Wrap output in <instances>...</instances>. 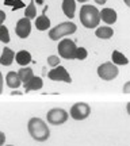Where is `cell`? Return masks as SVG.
Segmentation results:
<instances>
[{
  "instance_id": "1",
  "label": "cell",
  "mask_w": 130,
  "mask_h": 146,
  "mask_svg": "<svg viewBox=\"0 0 130 146\" xmlns=\"http://www.w3.org/2000/svg\"><path fill=\"white\" fill-rule=\"evenodd\" d=\"M27 131L34 141L37 142H45L50 137L49 126L45 120H42L38 116H33L27 122Z\"/></svg>"
},
{
  "instance_id": "2",
  "label": "cell",
  "mask_w": 130,
  "mask_h": 146,
  "mask_svg": "<svg viewBox=\"0 0 130 146\" xmlns=\"http://www.w3.org/2000/svg\"><path fill=\"white\" fill-rule=\"evenodd\" d=\"M80 22L85 29H96L100 23L99 10L95 5L83 4L80 8Z\"/></svg>"
},
{
  "instance_id": "3",
  "label": "cell",
  "mask_w": 130,
  "mask_h": 146,
  "mask_svg": "<svg viewBox=\"0 0 130 146\" xmlns=\"http://www.w3.org/2000/svg\"><path fill=\"white\" fill-rule=\"evenodd\" d=\"M77 30V27L75 23L72 22H63L57 26H54L53 29L49 30V38L52 41H60L61 38L67 35H71V34H75Z\"/></svg>"
},
{
  "instance_id": "4",
  "label": "cell",
  "mask_w": 130,
  "mask_h": 146,
  "mask_svg": "<svg viewBox=\"0 0 130 146\" xmlns=\"http://www.w3.org/2000/svg\"><path fill=\"white\" fill-rule=\"evenodd\" d=\"M89 115H91V106L88 103H84V102L75 103L69 110V116L75 120H84Z\"/></svg>"
},
{
  "instance_id": "5",
  "label": "cell",
  "mask_w": 130,
  "mask_h": 146,
  "mask_svg": "<svg viewBox=\"0 0 130 146\" xmlns=\"http://www.w3.org/2000/svg\"><path fill=\"white\" fill-rule=\"evenodd\" d=\"M98 76L104 81H113L114 78H117L118 73H119V69L117 65H114L113 62H103L102 65L98 66Z\"/></svg>"
},
{
  "instance_id": "6",
  "label": "cell",
  "mask_w": 130,
  "mask_h": 146,
  "mask_svg": "<svg viewBox=\"0 0 130 146\" xmlns=\"http://www.w3.org/2000/svg\"><path fill=\"white\" fill-rule=\"evenodd\" d=\"M69 114L64 108H52L47 111L46 114V120L49 125L52 126H61L64 123H67Z\"/></svg>"
},
{
  "instance_id": "7",
  "label": "cell",
  "mask_w": 130,
  "mask_h": 146,
  "mask_svg": "<svg viewBox=\"0 0 130 146\" xmlns=\"http://www.w3.org/2000/svg\"><path fill=\"white\" fill-rule=\"evenodd\" d=\"M58 54L65 60H75V52H76V43L69 39V38H64L60 41L57 46Z\"/></svg>"
},
{
  "instance_id": "8",
  "label": "cell",
  "mask_w": 130,
  "mask_h": 146,
  "mask_svg": "<svg viewBox=\"0 0 130 146\" xmlns=\"http://www.w3.org/2000/svg\"><path fill=\"white\" fill-rule=\"evenodd\" d=\"M47 77L50 78L52 81H63V83H67V84L72 83V77H71L69 72L64 66H61V65H57L52 70H49L47 72Z\"/></svg>"
},
{
  "instance_id": "9",
  "label": "cell",
  "mask_w": 130,
  "mask_h": 146,
  "mask_svg": "<svg viewBox=\"0 0 130 146\" xmlns=\"http://www.w3.org/2000/svg\"><path fill=\"white\" fill-rule=\"evenodd\" d=\"M15 33L19 38L26 39L27 36L30 35V33H31V21L27 19V18H22V19H19V21L16 22Z\"/></svg>"
},
{
  "instance_id": "10",
  "label": "cell",
  "mask_w": 130,
  "mask_h": 146,
  "mask_svg": "<svg viewBox=\"0 0 130 146\" xmlns=\"http://www.w3.org/2000/svg\"><path fill=\"white\" fill-rule=\"evenodd\" d=\"M43 87V80L38 76H33L29 81L23 83V88H25V92H31V91H39V89Z\"/></svg>"
},
{
  "instance_id": "11",
  "label": "cell",
  "mask_w": 130,
  "mask_h": 146,
  "mask_svg": "<svg viewBox=\"0 0 130 146\" xmlns=\"http://www.w3.org/2000/svg\"><path fill=\"white\" fill-rule=\"evenodd\" d=\"M99 15H100V21L107 23V26L117 22V12L114 8H103L102 11H99Z\"/></svg>"
},
{
  "instance_id": "12",
  "label": "cell",
  "mask_w": 130,
  "mask_h": 146,
  "mask_svg": "<svg viewBox=\"0 0 130 146\" xmlns=\"http://www.w3.org/2000/svg\"><path fill=\"white\" fill-rule=\"evenodd\" d=\"M61 8H63V12L65 14L67 18L73 19L75 15H76L75 14L76 12V0H63Z\"/></svg>"
},
{
  "instance_id": "13",
  "label": "cell",
  "mask_w": 130,
  "mask_h": 146,
  "mask_svg": "<svg viewBox=\"0 0 130 146\" xmlns=\"http://www.w3.org/2000/svg\"><path fill=\"white\" fill-rule=\"evenodd\" d=\"M14 60H15V52L10 49V47L5 46L3 49V53H1V56H0V64L3 65V66H8L14 62Z\"/></svg>"
},
{
  "instance_id": "14",
  "label": "cell",
  "mask_w": 130,
  "mask_h": 146,
  "mask_svg": "<svg viewBox=\"0 0 130 146\" xmlns=\"http://www.w3.org/2000/svg\"><path fill=\"white\" fill-rule=\"evenodd\" d=\"M5 83H7V85L10 87V88L12 89H16L21 87V78H19V76H18V72H8L7 73V76H5Z\"/></svg>"
},
{
  "instance_id": "15",
  "label": "cell",
  "mask_w": 130,
  "mask_h": 146,
  "mask_svg": "<svg viewBox=\"0 0 130 146\" xmlns=\"http://www.w3.org/2000/svg\"><path fill=\"white\" fill-rule=\"evenodd\" d=\"M95 35L100 39H110L114 35V30L110 26H100L95 29Z\"/></svg>"
},
{
  "instance_id": "16",
  "label": "cell",
  "mask_w": 130,
  "mask_h": 146,
  "mask_svg": "<svg viewBox=\"0 0 130 146\" xmlns=\"http://www.w3.org/2000/svg\"><path fill=\"white\" fill-rule=\"evenodd\" d=\"M15 60L21 66H26L31 62V54L27 50H21V52L15 53Z\"/></svg>"
},
{
  "instance_id": "17",
  "label": "cell",
  "mask_w": 130,
  "mask_h": 146,
  "mask_svg": "<svg viewBox=\"0 0 130 146\" xmlns=\"http://www.w3.org/2000/svg\"><path fill=\"white\" fill-rule=\"evenodd\" d=\"M111 62L117 65V66H121V65H127L129 64V60L123 53H121L119 50H114L113 54H111Z\"/></svg>"
},
{
  "instance_id": "18",
  "label": "cell",
  "mask_w": 130,
  "mask_h": 146,
  "mask_svg": "<svg viewBox=\"0 0 130 146\" xmlns=\"http://www.w3.org/2000/svg\"><path fill=\"white\" fill-rule=\"evenodd\" d=\"M35 27H37V30H39V31L49 30V29H50V19H49L45 14H42L41 16H37L35 18Z\"/></svg>"
},
{
  "instance_id": "19",
  "label": "cell",
  "mask_w": 130,
  "mask_h": 146,
  "mask_svg": "<svg viewBox=\"0 0 130 146\" xmlns=\"http://www.w3.org/2000/svg\"><path fill=\"white\" fill-rule=\"evenodd\" d=\"M18 76H19L22 83H26V81H29V80L34 76V72H33L31 68L25 66V68H21L19 70H18Z\"/></svg>"
},
{
  "instance_id": "20",
  "label": "cell",
  "mask_w": 130,
  "mask_h": 146,
  "mask_svg": "<svg viewBox=\"0 0 130 146\" xmlns=\"http://www.w3.org/2000/svg\"><path fill=\"white\" fill-rule=\"evenodd\" d=\"M25 18H27V19H34V18H37V8H35V3L31 0V3L26 7V10H25Z\"/></svg>"
},
{
  "instance_id": "21",
  "label": "cell",
  "mask_w": 130,
  "mask_h": 146,
  "mask_svg": "<svg viewBox=\"0 0 130 146\" xmlns=\"http://www.w3.org/2000/svg\"><path fill=\"white\" fill-rule=\"evenodd\" d=\"M0 41L4 42V43H8L10 42V33H8V29L1 25L0 26Z\"/></svg>"
},
{
  "instance_id": "22",
  "label": "cell",
  "mask_w": 130,
  "mask_h": 146,
  "mask_svg": "<svg viewBox=\"0 0 130 146\" xmlns=\"http://www.w3.org/2000/svg\"><path fill=\"white\" fill-rule=\"evenodd\" d=\"M87 56H88V52H87L85 47H76V52H75V58L76 60L83 61V60L87 58Z\"/></svg>"
},
{
  "instance_id": "23",
  "label": "cell",
  "mask_w": 130,
  "mask_h": 146,
  "mask_svg": "<svg viewBox=\"0 0 130 146\" xmlns=\"http://www.w3.org/2000/svg\"><path fill=\"white\" fill-rule=\"evenodd\" d=\"M47 65L52 66V68L60 65V57H58V56H49V57H47Z\"/></svg>"
},
{
  "instance_id": "24",
  "label": "cell",
  "mask_w": 130,
  "mask_h": 146,
  "mask_svg": "<svg viewBox=\"0 0 130 146\" xmlns=\"http://www.w3.org/2000/svg\"><path fill=\"white\" fill-rule=\"evenodd\" d=\"M123 94L126 95L130 94V81H126L125 85H123Z\"/></svg>"
},
{
  "instance_id": "25",
  "label": "cell",
  "mask_w": 130,
  "mask_h": 146,
  "mask_svg": "<svg viewBox=\"0 0 130 146\" xmlns=\"http://www.w3.org/2000/svg\"><path fill=\"white\" fill-rule=\"evenodd\" d=\"M4 21H5V12L3 10H0V26L4 23Z\"/></svg>"
},
{
  "instance_id": "26",
  "label": "cell",
  "mask_w": 130,
  "mask_h": 146,
  "mask_svg": "<svg viewBox=\"0 0 130 146\" xmlns=\"http://www.w3.org/2000/svg\"><path fill=\"white\" fill-rule=\"evenodd\" d=\"M5 142V134L3 131H0V146H3Z\"/></svg>"
},
{
  "instance_id": "27",
  "label": "cell",
  "mask_w": 130,
  "mask_h": 146,
  "mask_svg": "<svg viewBox=\"0 0 130 146\" xmlns=\"http://www.w3.org/2000/svg\"><path fill=\"white\" fill-rule=\"evenodd\" d=\"M3 94V74L0 72V95Z\"/></svg>"
},
{
  "instance_id": "28",
  "label": "cell",
  "mask_w": 130,
  "mask_h": 146,
  "mask_svg": "<svg viewBox=\"0 0 130 146\" xmlns=\"http://www.w3.org/2000/svg\"><path fill=\"white\" fill-rule=\"evenodd\" d=\"M106 1H107V0H95V3H96V4H104Z\"/></svg>"
},
{
  "instance_id": "29",
  "label": "cell",
  "mask_w": 130,
  "mask_h": 146,
  "mask_svg": "<svg viewBox=\"0 0 130 146\" xmlns=\"http://www.w3.org/2000/svg\"><path fill=\"white\" fill-rule=\"evenodd\" d=\"M11 95H22V92H19V91H12Z\"/></svg>"
},
{
  "instance_id": "30",
  "label": "cell",
  "mask_w": 130,
  "mask_h": 146,
  "mask_svg": "<svg viewBox=\"0 0 130 146\" xmlns=\"http://www.w3.org/2000/svg\"><path fill=\"white\" fill-rule=\"evenodd\" d=\"M43 1H45V0H35L34 3H37V4H43Z\"/></svg>"
},
{
  "instance_id": "31",
  "label": "cell",
  "mask_w": 130,
  "mask_h": 146,
  "mask_svg": "<svg viewBox=\"0 0 130 146\" xmlns=\"http://www.w3.org/2000/svg\"><path fill=\"white\" fill-rule=\"evenodd\" d=\"M125 1V4L127 5V7H130V0H123Z\"/></svg>"
},
{
  "instance_id": "32",
  "label": "cell",
  "mask_w": 130,
  "mask_h": 146,
  "mask_svg": "<svg viewBox=\"0 0 130 146\" xmlns=\"http://www.w3.org/2000/svg\"><path fill=\"white\" fill-rule=\"evenodd\" d=\"M77 1H79V3H83V4H84L85 1H89V0H77Z\"/></svg>"
},
{
  "instance_id": "33",
  "label": "cell",
  "mask_w": 130,
  "mask_h": 146,
  "mask_svg": "<svg viewBox=\"0 0 130 146\" xmlns=\"http://www.w3.org/2000/svg\"><path fill=\"white\" fill-rule=\"evenodd\" d=\"M7 146H14V145H7Z\"/></svg>"
}]
</instances>
